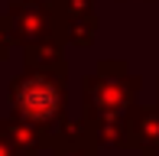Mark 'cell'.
I'll return each mask as SVG.
<instances>
[{
	"instance_id": "6da1fadb",
	"label": "cell",
	"mask_w": 159,
	"mask_h": 156,
	"mask_svg": "<svg viewBox=\"0 0 159 156\" xmlns=\"http://www.w3.org/2000/svg\"><path fill=\"white\" fill-rule=\"evenodd\" d=\"M13 101H16V111L26 120L46 124V120H55L62 114L65 91H62V81L52 75H26L13 88Z\"/></svg>"
},
{
	"instance_id": "7a4b0ae2",
	"label": "cell",
	"mask_w": 159,
	"mask_h": 156,
	"mask_svg": "<svg viewBox=\"0 0 159 156\" xmlns=\"http://www.w3.org/2000/svg\"><path fill=\"white\" fill-rule=\"evenodd\" d=\"M140 81L127 78V81H104V78H88V108H94V117H120L127 111V104L133 101Z\"/></svg>"
},
{
	"instance_id": "3957f363",
	"label": "cell",
	"mask_w": 159,
	"mask_h": 156,
	"mask_svg": "<svg viewBox=\"0 0 159 156\" xmlns=\"http://www.w3.org/2000/svg\"><path fill=\"white\" fill-rule=\"evenodd\" d=\"M127 143L140 146L146 156L159 153V108H133L127 114Z\"/></svg>"
}]
</instances>
